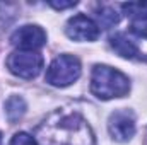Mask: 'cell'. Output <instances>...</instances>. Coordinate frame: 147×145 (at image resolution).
Segmentation results:
<instances>
[{
    "label": "cell",
    "mask_w": 147,
    "mask_h": 145,
    "mask_svg": "<svg viewBox=\"0 0 147 145\" xmlns=\"http://www.w3.org/2000/svg\"><path fill=\"white\" fill-rule=\"evenodd\" d=\"M108 130L113 140L128 142L135 133V116L128 109H116L108 119Z\"/></svg>",
    "instance_id": "cell-5"
},
{
    "label": "cell",
    "mask_w": 147,
    "mask_h": 145,
    "mask_svg": "<svg viewBox=\"0 0 147 145\" xmlns=\"http://www.w3.org/2000/svg\"><path fill=\"white\" fill-rule=\"evenodd\" d=\"M10 43L22 51H36L41 46H45L46 43V33L34 24H26L22 28H19L17 31H14V34L10 36Z\"/></svg>",
    "instance_id": "cell-6"
},
{
    "label": "cell",
    "mask_w": 147,
    "mask_h": 145,
    "mask_svg": "<svg viewBox=\"0 0 147 145\" xmlns=\"http://www.w3.org/2000/svg\"><path fill=\"white\" fill-rule=\"evenodd\" d=\"M80 77V62L74 55L57 56L46 70V82L55 87H67Z\"/></svg>",
    "instance_id": "cell-3"
},
{
    "label": "cell",
    "mask_w": 147,
    "mask_h": 145,
    "mask_svg": "<svg viewBox=\"0 0 147 145\" xmlns=\"http://www.w3.org/2000/svg\"><path fill=\"white\" fill-rule=\"evenodd\" d=\"M39 145H96L87 121L72 109L53 111L36 128Z\"/></svg>",
    "instance_id": "cell-1"
},
{
    "label": "cell",
    "mask_w": 147,
    "mask_h": 145,
    "mask_svg": "<svg viewBox=\"0 0 147 145\" xmlns=\"http://www.w3.org/2000/svg\"><path fill=\"white\" fill-rule=\"evenodd\" d=\"M43 65H45V60L36 51L17 50L10 53L7 58V68L10 70V73L21 79H28V80L38 77L43 70Z\"/></svg>",
    "instance_id": "cell-4"
},
{
    "label": "cell",
    "mask_w": 147,
    "mask_h": 145,
    "mask_svg": "<svg viewBox=\"0 0 147 145\" xmlns=\"http://www.w3.org/2000/svg\"><path fill=\"white\" fill-rule=\"evenodd\" d=\"M65 33L74 41H96L99 36V26L87 15L77 14L69 19Z\"/></svg>",
    "instance_id": "cell-7"
},
{
    "label": "cell",
    "mask_w": 147,
    "mask_h": 145,
    "mask_svg": "<svg viewBox=\"0 0 147 145\" xmlns=\"http://www.w3.org/2000/svg\"><path fill=\"white\" fill-rule=\"evenodd\" d=\"M121 9L135 22H147V2H128L123 3Z\"/></svg>",
    "instance_id": "cell-10"
},
{
    "label": "cell",
    "mask_w": 147,
    "mask_h": 145,
    "mask_svg": "<svg viewBox=\"0 0 147 145\" xmlns=\"http://www.w3.org/2000/svg\"><path fill=\"white\" fill-rule=\"evenodd\" d=\"M98 19H99V24L103 28H110V26L118 22L120 17L113 7H101V10L98 12Z\"/></svg>",
    "instance_id": "cell-11"
},
{
    "label": "cell",
    "mask_w": 147,
    "mask_h": 145,
    "mask_svg": "<svg viewBox=\"0 0 147 145\" xmlns=\"http://www.w3.org/2000/svg\"><path fill=\"white\" fill-rule=\"evenodd\" d=\"M110 44H111V48H113L121 58H128V60H132V58H135V56L139 55V48L134 44L132 39H128L123 33H118V34L111 36L110 38Z\"/></svg>",
    "instance_id": "cell-8"
},
{
    "label": "cell",
    "mask_w": 147,
    "mask_h": 145,
    "mask_svg": "<svg viewBox=\"0 0 147 145\" xmlns=\"http://www.w3.org/2000/svg\"><path fill=\"white\" fill-rule=\"evenodd\" d=\"M0 145H2V133H0Z\"/></svg>",
    "instance_id": "cell-15"
},
{
    "label": "cell",
    "mask_w": 147,
    "mask_h": 145,
    "mask_svg": "<svg viewBox=\"0 0 147 145\" xmlns=\"http://www.w3.org/2000/svg\"><path fill=\"white\" fill-rule=\"evenodd\" d=\"M132 31L140 38L147 39V22H134L132 24Z\"/></svg>",
    "instance_id": "cell-13"
},
{
    "label": "cell",
    "mask_w": 147,
    "mask_h": 145,
    "mask_svg": "<svg viewBox=\"0 0 147 145\" xmlns=\"http://www.w3.org/2000/svg\"><path fill=\"white\" fill-rule=\"evenodd\" d=\"M26 113V103L21 96H10L5 103V114L10 123H17Z\"/></svg>",
    "instance_id": "cell-9"
},
{
    "label": "cell",
    "mask_w": 147,
    "mask_h": 145,
    "mask_svg": "<svg viewBox=\"0 0 147 145\" xmlns=\"http://www.w3.org/2000/svg\"><path fill=\"white\" fill-rule=\"evenodd\" d=\"M130 91V80L125 73L108 65H96L91 73V92L99 99L123 97Z\"/></svg>",
    "instance_id": "cell-2"
},
{
    "label": "cell",
    "mask_w": 147,
    "mask_h": 145,
    "mask_svg": "<svg viewBox=\"0 0 147 145\" xmlns=\"http://www.w3.org/2000/svg\"><path fill=\"white\" fill-rule=\"evenodd\" d=\"M10 145H38V142L33 135H29L26 132H19V133H16L12 137Z\"/></svg>",
    "instance_id": "cell-12"
},
{
    "label": "cell",
    "mask_w": 147,
    "mask_h": 145,
    "mask_svg": "<svg viewBox=\"0 0 147 145\" xmlns=\"http://www.w3.org/2000/svg\"><path fill=\"white\" fill-rule=\"evenodd\" d=\"M50 5H51L53 9H57V10H63V9H69V7L77 5V2H55V0H51Z\"/></svg>",
    "instance_id": "cell-14"
}]
</instances>
